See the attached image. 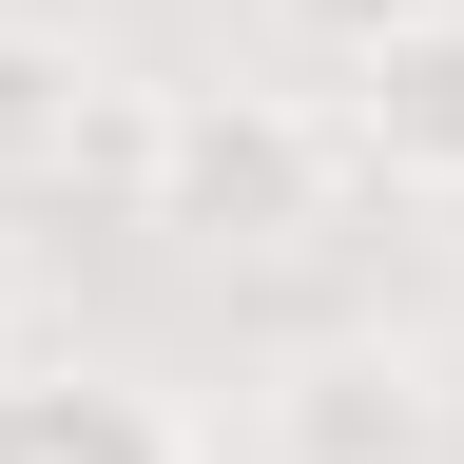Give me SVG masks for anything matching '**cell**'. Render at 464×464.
I'll return each instance as SVG.
<instances>
[{
	"label": "cell",
	"mask_w": 464,
	"mask_h": 464,
	"mask_svg": "<svg viewBox=\"0 0 464 464\" xmlns=\"http://www.w3.org/2000/svg\"><path fill=\"white\" fill-rule=\"evenodd\" d=\"M116 174H136V232H174V252H310L348 194V136L290 78H155Z\"/></svg>",
	"instance_id": "cell-1"
},
{
	"label": "cell",
	"mask_w": 464,
	"mask_h": 464,
	"mask_svg": "<svg viewBox=\"0 0 464 464\" xmlns=\"http://www.w3.org/2000/svg\"><path fill=\"white\" fill-rule=\"evenodd\" d=\"M232 426H252V464H464V368L445 329L348 310V329H290Z\"/></svg>",
	"instance_id": "cell-2"
},
{
	"label": "cell",
	"mask_w": 464,
	"mask_h": 464,
	"mask_svg": "<svg viewBox=\"0 0 464 464\" xmlns=\"http://www.w3.org/2000/svg\"><path fill=\"white\" fill-rule=\"evenodd\" d=\"M0 464H213V426L116 348H0Z\"/></svg>",
	"instance_id": "cell-3"
},
{
	"label": "cell",
	"mask_w": 464,
	"mask_h": 464,
	"mask_svg": "<svg viewBox=\"0 0 464 464\" xmlns=\"http://www.w3.org/2000/svg\"><path fill=\"white\" fill-rule=\"evenodd\" d=\"M329 136H348V194H464V20L368 39L329 78Z\"/></svg>",
	"instance_id": "cell-4"
},
{
	"label": "cell",
	"mask_w": 464,
	"mask_h": 464,
	"mask_svg": "<svg viewBox=\"0 0 464 464\" xmlns=\"http://www.w3.org/2000/svg\"><path fill=\"white\" fill-rule=\"evenodd\" d=\"M78 155H136V97H97L78 20H0V194L20 174H78Z\"/></svg>",
	"instance_id": "cell-5"
},
{
	"label": "cell",
	"mask_w": 464,
	"mask_h": 464,
	"mask_svg": "<svg viewBox=\"0 0 464 464\" xmlns=\"http://www.w3.org/2000/svg\"><path fill=\"white\" fill-rule=\"evenodd\" d=\"M252 20H271L290 58H329V78H348V58H368V39H426L445 0H252Z\"/></svg>",
	"instance_id": "cell-6"
},
{
	"label": "cell",
	"mask_w": 464,
	"mask_h": 464,
	"mask_svg": "<svg viewBox=\"0 0 464 464\" xmlns=\"http://www.w3.org/2000/svg\"><path fill=\"white\" fill-rule=\"evenodd\" d=\"M0 310H20V252H0Z\"/></svg>",
	"instance_id": "cell-7"
},
{
	"label": "cell",
	"mask_w": 464,
	"mask_h": 464,
	"mask_svg": "<svg viewBox=\"0 0 464 464\" xmlns=\"http://www.w3.org/2000/svg\"><path fill=\"white\" fill-rule=\"evenodd\" d=\"M445 20H464V0H445Z\"/></svg>",
	"instance_id": "cell-8"
}]
</instances>
